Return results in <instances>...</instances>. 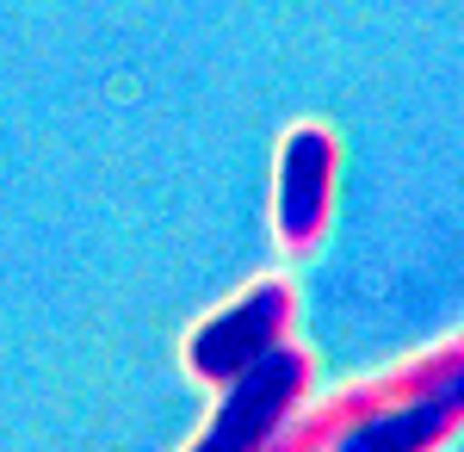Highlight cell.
I'll use <instances>...</instances> for the list:
<instances>
[{
	"label": "cell",
	"mask_w": 464,
	"mask_h": 452,
	"mask_svg": "<svg viewBox=\"0 0 464 452\" xmlns=\"http://www.w3.org/2000/svg\"><path fill=\"white\" fill-rule=\"evenodd\" d=\"M304 397H310V353L279 341L266 359H254L242 378L223 384V403H217L211 427L186 452H260Z\"/></svg>",
	"instance_id": "1"
},
{
	"label": "cell",
	"mask_w": 464,
	"mask_h": 452,
	"mask_svg": "<svg viewBox=\"0 0 464 452\" xmlns=\"http://www.w3.org/2000/svg\"><path fill=\"white\" fill-rule=\"evenodd\" d=\"M285 329H291V285L285 279H260L236 304H223L211 322H198L186 335V366L205 384H229L242 378L254 359H266L279 348Z\"/></svg>",
	"instance_id": "2"
},
{
	"label": "cell",
	"mask_w": 464,
	"mask_h": 452,
	"mask_svg": "<svg viewBox=\"0 0 464 452\" xmlns=\"http://www.w3.org/2000/svg\"><path fill=\"white\" fill-rule=\"evenodd\" d=\"M328 199H334V137L322 124H297L279 142V242L285 248H316L322 223H328Z\"/></svg>",
	"instance_id": "3"
}]
</instances>
